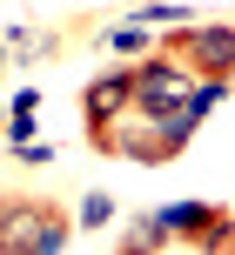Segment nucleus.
I'll return each mask as SVG.
<instances>
[{
  "mask_svg": "<svg viewBox=\"0 0 235 255\" xmlns=\"http://www.w3.org/2000/svg\"><path fill=\"white\" fill-rule=\"evenodd\" d=\"M74 222L47 195H0V255H61Z\"/></svg>",
  "mask_w": 235,
  "mask_h": 255,
  "instance_id": "1",
  "label": "nucleus"
},
{
  "mask_svg": "<svg viewBox=\"0 0 235 255\" xmlns=\"http://www.w3.org/2000/svg\"><path fill=\"white\" fill-rule=\"evenodd\" d=\"M101 154H128V161H148V168H161V161H175V154L188 148L182 134L168 128V115H141V108H128V115H115L101 128V134H88Z\"/></svg>",
  "mask_w": 235,
  "mask_h": 255,
  "instance_id": "2",
  "label": "nucleus"
},
{
  "mask_svg": "<svg viewBox=\"0 0 235 255\" xmlns=\"http://www.w3.org/2000/svg\"><path fill=\"white\" fill-rule=\"evenodd\" d=\"M161 54H175V61L195 67V74L235 81V27L229 20H182L168 40H161Z\"/></svg>",
  "mask_w": 235,
  "mask_h": 255,
  "instance_id": "3",
  "label": "nucleus"
},
{
  "mask_svg": "<svg viewBox=\"0 0 235 255\" xmlns=\"http://www.w3.org/2000/svg\"><path fill=\"white\" fill-rule=\"evenodd\" d=\"M195 88V67H182L175 54H141L134 61V108L141 115H175Z\"/></svg>",
  "mask_w": 235,
  "mask_h": 255,
  "instance_id": "4",
  "label": "nucleus"
},
{
  "mask_svg": "<svg viewBox=\"0 0 235 255\" xmlns=\"http://www.w3.org/2000/svg\"><path fill=\"white\" fill-rule=\"evenodd\" d=\"M134 108V61L128 67H108V74H94L88 88H81V121H88V134H101L115 115H128Z\"/></svg>",
  "mask_w": 235,
  "mask_h": 255,
  "instance_id": "5",
  "label": "nucleus"
},
{
  "mask_svg": "<svg viewBox=\"0 0 235 255\" xmlns=\"http://www.w3.org/2000/svg\"><path fill=\"white\" fill-rule=\"evenodd\" d=\"M215 215H222V208H215V202H168V208H155V222H161V229H168V242H195V235L202 229H209V222Z\"/></svg>",
  "mask_w": 235,
  "mask_h": 255,
  "instance_id": "6",
  "label": "nucleus"
},
{
  "mask_svg": "<svg viewBox=\"0 0 235 255\" xmlns=\"http://www.w3.org/2000/svg\"><path fill=\"white\" fill-rule=\"evenodd\" d=\"M108 47L121 54V61H141L148 47H161V40H148V27L141 20H128V27H108Z\"/></svg>",
  "mask_w": 235,
  "mask_h": 255,
  "instance_id": "7",
  "label": "nucleus"
},
{
  "mask_svg": "<svg viewBox=\"0 0 235 255\" xmlns=\"http://www.w3.org/2000/svg\"><path fill=\"white\" fill-rule=\"evenodd\" d=\"M74 222H81V229H108V222H115V195L94 188L88 202H81V215H74Z\"/></svg>",
  "mask_w": 235,
  "mask_h": 255,
  "instance_id": "8",
  "label": "nucleus"
},
{
  "mask_svg": "<svg viewBox=\"0 0 235 255\" xmlns=\"http://www.w3.org/2000/svg\"><path fill=\"white\" fill-rule=\"evenodd\" d=\"M121 249H168V229H161V222L148 215V222H134V229L121 235Z\"/></svg>",
  "mask_w": 235,
  "mask_h": 255,
  "instance_id": "9",
  "label": "nucleus"
},
{
  "mask_svg": "<svg viewBox=\"0 0 235 255\" xmlns=\"http://www.w3.org/2000/svg\"><path fill=\"white\" fill-rule=\"evenodd\" d=\"M7 141H13V148L34 141V108H13V115H7Z\"/></svg>",
  "mask_w": 235,
  "mask_h": 255,
  "instance_id": "10",
  "label": "nucleus"
},
{
  "mask_svg": "<svg viewBox=\"0 0 235 255\" xmlns=\"http://www.w3.org/2000/svg\"><path fill=\"white\" fill-rule=\"evenodd\" d=\"M7 61H13V54H7V47H0V74H7Z\"/></svg>",
  "mask_w": 235,
  "mask_h": 255,
  "instance_id": "11",
  "label": "nucleus"
},
{
  "mask_svg": "<svg viewBox=\"0 0 235 255\" xmlns=\"http://www.w3.org/2000/svg\"><path fill=\"white\" fill-rule=\"evenodd\" d=\"M0 128H7V108H0Z\"/></svg>",
  "mask_w": 235,
  "mask_h": 255,
  "instance_id": "12",
  "label": "nucleus"
}]
</instances>
